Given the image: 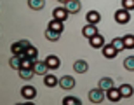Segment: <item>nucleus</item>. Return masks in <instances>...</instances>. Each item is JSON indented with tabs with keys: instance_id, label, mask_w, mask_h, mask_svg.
<instances>
[{
	"instance_id": "nucleus-21",
	"label": "nucleus",
	"mask_w": 134,
	"mask_h": 105,
	"mask_svg": "<svg viewBox=\"0 0 134 105\" xmlns=\"http://www.w3.org/2000/svg\"><path fill=\"white\" fill-rule=\"evenodd\" d=\"M59 32H54V30H51V28H47L45 30V39L51 40V42H56V40H59Z\"/></svg>"
},
{
	"instance_id": "nucleus-16",
	"label": "nucleus",
	"mask_w": 134,
	"mask_h": 105,
	"mask_svg": "<svg viewBox=\"0 0 134 105\" xmlns=\"http://www.w3.org/2000/svg\"><path fill=\"white\" fill-rule=\"evenodd\" d=\"M47 28H51V30H54V32H59V33H63V30H65V25H63V21L54 19V18H52V21H49Z\"/></svg>"
},
{
	"instance_id": "nucleus-32",
	"label": "nucleus",
	"mask_w": 134,
	"mask_h": 105,
	"mask_svg": "<svg viewBox=\"0 0 134 105\" xmlns=\"http://www.w3.org/2000/svg\"><path fill=\"white\" fill-rule=\"evenodd\" d=\"M58 2H59V4H66V2H68V0H58Z\"/></svg>"
},
{
	"instance_id": "nucleus-3",
	"label": "nucleus",
	"mask_w": 134,
	"mask_h": 105,
	"mask_svg": "<svg viewBox=\"0 0 134 105\" xmlns=\"http://www.w3.org/2000/svg\"><path fill=\"white\" fill-rule=\"evenodd\" d=\"M59 86L63 88V89H73L75 88V79L71 77V75H63L59 79Z\"/></svg>"
},
{
	"instance_id": "nucleus-14",
	"label": "nucleus",
	"mask_w": 134,
	"mask_h": 105,
	"mask_svg": "<svg viewBox=\"0 0 134 105\" xmlns=\"http://www.w3.org/2000/svg\"><path fill=\"white\" fill-rule=\"evenodd\" d=\"M44 84L47 86V88H54V86L59 84V79H58L56 75H52V74H45L44 75Z\"/></svg>"
},
{
	"instance_id": "nucleus-20",
	"label": "nucleus",
	"mask_w": 134,
	"mask_h": 105,
	"mask_svg": "<svg viewBox=\"0 0 134 105\" xmlns=\"http://www.w3.org/2000/svg\"><path fill=\"white\" fill-rule=\"evenodd\" d=\"M28 5H30V9H33V11H40V9H44L45 0H28Z\"/></svg>"
},
{
	"instance_id": "nucleus-7",
	"label": "nucleus",
	"mask_w": 134,
	"mask_h": 105,
	"mask_svg": "<svg viewBox=\"0 0 134 105\" xmlns=\"http://www.w3.org/2000/svg\"><path fill=\"white\" fill-rule=\"evenodd\" d=\"M68 9L66 7H58V9H54L52 11V18L54 19H59V21H65L66 18H68Z\"/></svg>"
},
{
	"instance_id": "nucleus-27",
	"label": "nucleus",
	"mask_w": 134,
	"mask_h": 105,
	"mask_svg": "<svg viewBox=\"0 0 134 105\" xmlns=\"http://www.w3.org/2000/svg\"><path fill=\"white\" fill-rule=\"evenodd\" d=\"M28 58H31V60H35L37 61V58H38V51H37V47H33V46H30L28 49H26V53H25Z\"/></svg>"
},
{
	"instance_id": "nucleus-2",
	"label": "nucleus",
	"mask_w": 134,
	"mask_h": 105,
	"mask_svg": "<svg viewBox=\"0 0 134 105\" xmlns=\"http://www.w3.org/2000/svg\"><path fill=\"white\" fill-rule=\"evenodd\" d=\"M89 100L92 102V103H103V100H104V89H101L99 86L94 88V89H91L89 91Z\"/></svg>"
},
{
	"instance_id": "nucleus-28",
	"label": "nucleus",
	"mask_w": 134,
	"mask_h": 105,
	"mask_svg": "<svg viewBox=\"0 0 134 105\" xmlns=\"http://www.w3.org/2000/svg\"><path fill=\"white\" fill-rule=\"evenodd\" d=\"M124 67L131 72H134V56H129V58H125L124 60Z\"/></svg>"
},
{
	"instance_id": "nucleus-31",
	"label": "nucleus",
	"mask_w": 134,
	"mask_h": 105,
	"mask_svg": "<svg viewBox=\"0 0 134 105\" xmlns=\"http://www.w3.org/2000/svg\"><path fill=\"white\" fill-rule=\"evenodd\" d=\"M21 44H23V46H25V49H28V47H30V42H28V40H21Z\"/></svg>"
},
{
	"instance_id": "nucleus-4",
	"label": "nucleus",
	"mask_w": 134,
	"mask_h": 105,
	"mask_svg": "<svg viewBox=\"0 0 134 105\" xmlns=\"http://www.w3.org/2000/svg\"><path fill=\"white\" fill-rule=\"evenodd\" d=\"M33 70H35V74L37 75H45L47 72H49V67H47V63H45V60L44 61H35V65H33Z\"/></svg>"
},
{
	"instance_id": "nucleus-24",
	"label": "nucleus",
	"mask_w": 134,
	"mask_h": 105,
	"mask_svg": "<svg viewBox=\"0 0 134 105\" xmlns=\"http://www.w3.org/2000/svg\"><path fill=\"white\" fill-rule=\"evenodd\" d=\"M19 75H21V79L28 81L35 75V70L33 68H19Z\"/></svg>"
},
{
	"instance_id": "nucleus-22",
	"label": "nucleus",
	"mask_w": 134,
	"mask_h": 105,
	"mask_svg": "<svg viewBox=\"0 0 134 105\" xmlns=\"http://www.w3.org/2000/svg\"><path fill=\"white\" fill-rule=\"evenodd\" d=\"M9 65H10V68L19 70V68H21V56H18V54H12V58L9 60Z\"/></svg>"
},
{
	"instance_id": "nucleus-15",
	"label": "nucleus",
	"mask_w": 134,
	"mask_h": 105,
	"mask_svg": "<svg viewBox=\"0 0 134 105\" xmlns=\"http://www.w3.org/2000/svg\"><path fill=\"white\" fill-rule=\"evenodd\" d=\"M73 70L79 72V74H85V72L89 70V65H87V61H84V60H77L73 63Z\"/></svg>"
},
{
	"instance_id": "nucleus-26",
	"label": "nucleus",
	"mask_w": 134,
	"mask_h": 105,
	"mask_svg": "<svg viewBox=\"0 0 134 105\" xmlns=\"http://www.w3.org/2000/svg\"><path fill=\"white\" fill-rule=\"evenodd\" d=\"M111 44H113V47H115L117 51H119V53L125 49V46H124V39H122V37H115V39L111 40Z\"/></svg>"
},
{
	"instance_id": "nucleus-12",
	"label": "nucleus",
	"mask_w": 134,
	"mask_h": 105,
	"mask_svg": "<svg viewBox=\"0 0 134 105\" xmlns=\"http://www.w3.org/2000/svg\"><path fill=\"white\" fill-rule=\"evenodd\" d=\"M106 98H108L110 102H119L120 98H122V93H120L119 88H111V89H108V93H106Z\"/></svg>"
},
{
	"instance_id": "nucleus-5",
	"label": "nucleus",
	"mask_w": 134,
	"mask_h": 105,
	"mask_svg": "<svg viewBox=\"0 0 134 105\" xmlns=\"http://www.w3.org/2000/svg\"><path fill=\"white\" fill-rule=\"evenodd\" d=\"M21 95H23V98H26V100H33L35 96H37V89H35L33 86H23V88H21Z\"/></svg>"
},
{
	"instance_id": "nucleus-25",
	"label": "nucleus",
	"mask_w": 134,
	"mask_h": 105,
	"mask_svg": "<svg viewBox=\"0 0 134 105\" xmlns=\"http://www.w3.org/2000/svg\"><path fill=\"white\" fill-rule=\"evenodd\" d=\"M35 65V60H31V58H28V56H21V68H33Z\"/></svg>"
},
{
	"instance_id": "nucleus-13",
	"label": "nucleus",
	"mask_w": 134,
	"mask_h": 105,
	"mask_svg": "<svg viewBox=\"0 0 134 105\" xmlns=\"http://www.w3.org/2000/svg\"><path fill=\"white\" fill-rule=\"evenodd\" d=\"M85 21H87V23H92V25H98L101 21V14L98 11H89L87 16H85Z\"/></svg>"
},
{
	"instance_id": "nucleus-11",
	"label": "nucleus",
	"mask_w": 134,
	"mask_h": 105,
	"mask_svg": "<svg viewBox=\"0 0 134 105\" xmlns=\"http://www.w3.org/2000/svg\"><path fill=\"white\" fill-rule=\"evenodd\" d=\"M89 44L92 46V47H96V49H99V47L104 46V37L99 35V33H96L94 37H91V39H89Z\"/></svg>"
},
{
	"instance_id": "nucleus-18",
	"label": "nucleus",
	"mask_w": 134,
	"mask_h": 105,
	"mask_svg": "<svg viewBox=\"0 0 134 105\" xmlns=\"http://www.w3.org/2000/svg\"><path fill=\"white\" fill-rule=\"evenodd\" d=\"M98 86H99L101 89L108 91V89H111V88H113V79H111V77H103V79H99Z\"/></svg>"
},
{
	"instance_id": "nucleus-1",
	"label": "nucleus",
	"mask_w": 134,
	"mask_h": 105,
	"mask_svg": "<svg viewBox=\"0 0 134 105\" xmlns=\"http://www.w3.org/2000/svg\"><path fill=\"white\" fill-rule=\"evenodd\" d=\"M115 21L119 23V25H125V23H129L131 21V11L129 9H119L115 11Z\"/></svg>"
},
{
	"instance_id": "nucleus-19",
	"label": "nucleus",
	"mask_w": 134,
	"mask_h": 105,
	"mask_svg": "<svg viewBox=\"0 0 134 105\" xmlns=\"http://www.w3.org/2000/svg\"><path fill=\"white\" fill-rule=\"evenodd\" d=\"M119 89H120V93H122V98H129V96H132V93H134V89H132L131 84H120Z\"/></svg>"
},
{
	"instance_id": "nucleus-6",
	"label": "nucleus",
	"mask_w": 134,
	"mask_h": 105,
	"mask_svg": "<svg viewBox=\"0 0 134 105\" xmlns=\"http://www.w3.org/2000/svg\"><path fill=\"white\" fill-rule=\"evenodd\" d=\"M103 54H104V58H108V60H111V58H115V56L119 54V51L113 47V44H104L103 47Z\"/></svg>"
},
{
	"instance_id": "nucleus-17",
	"label": "nucleus",
	"mask_w": 134,
	"mask_h": 105,
	"mask_svg": "<svg viewBox=\"0 0 134 105\" xmlns=\"http://www.w3.org/2000/svg\"><path fill=\"white\" fill-rule=\"evenodd\" d=\"M10 53H12V54H18V56H25L26 49H25V46L21 44V40L19 42H14V44L10 46Z\"/></svg>"
},
{
	"instance_id": "nucleus-23",
	"label": "nucleus",
	"mask_w": 134,
	"mask_h": 105,
	"mask_svg": "<svg viewBox=\"0 0 134 105\" xmlns=\"http://www.w3.org/2000/svg\"><path fill=\"white\" fill-rule=\"evenodd\" d=\"M122 39H124V46H125V49H134V35H132V33L124 35Z\"/></svg>"
},
{
	"instance_id": "nucleus-10",
	"label": "nucleus",
	"mask_w": 134,
	"mask_h": 105,
	"mask_svg": "<svg viewBox=\"0 0 134 105\" xmlns=\"http://www.w3.org/2000/svg\"><path fill=\"white\" fill-rule=\"evenodd\" d=\"M80 7H82L80 0H68V2H66V9H68L70 14H77L80 11Z\"/></svg>"
},
{
	"instance_id": "nucleus-29",
	"label": "nucleus",
	"mask_w": 134,
	"mask_h": 105,
	"mask_svg": "<svg viewBox=\"0 0 134 105\" xmlns=\"http://www.w3.org/2000/svg\"><path fill=\"white\" fill-rule=\"evenodd\" d=\"M65 105H80V100L79 98H75V96H66L65 100H63Z\"/></svg>"
},
{
	"instance_id": "nucleus-8",
	"label": "nucleus",
	"mask_w": 134,
	"mask_h": 105,
	"mask_svg": "<svg viewBox=\"0 0 134 105\" xmlns=\"http://www.w3.org/2000/svg\"><path fill=\"white\" fill-rule=\"evenodd\" d=\"M45 63H47V67H49L51 70H56V68H59V67H61V60L56 54L47 56V58H45Z\"/></svg>"
},
{
	"instance_id": "nucleus-9",
	"label": "nucleus",
	"mask_w": 134,
	"mask_h": 105,
	"mask_svg": "<svg viewBox=\"0 0 134 105\" xmlns=\"http://www.w3.org/2000/svg\"><path fill=\"white\" fill-rule=\"evenodd\" d=\"M96 33H98V28H96V25H92V23H87V25L82 28V35H84L85 39H91V37H94Z\"/></svg>"
},
{
	"instance_id": "nucleus-30",
	"label": "nucleus",
	"mask_w": 134,
	"mask_h": 105,
	"mask_svg": "<svg viewBox=\"0 0 134 105\" xmlns=\"http://www.w3.org/2000/svg\"><path fill=\"white\" fill-rule=\"evenodd\" d=\"M122 7H124V9L132 11L134 9V0H122Z\"/></svg>"
}]
</instances>
